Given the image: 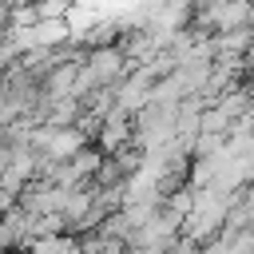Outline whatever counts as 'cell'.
Instances as JSON below:
<instances>
[{
    "label": "cell",
    "mask_w": 254,
    "mask_h": 254,
    "mask_svg": "<svg viewBox=\"0 0 254 254\" xmlns=\"http://www.w3.org/2000/svg\"><path fill=\"white\" fill-rule=\"evenodd\" d=\"M0 159H4V127H0Z\"/></svg>",
    "instance_id": "1"
}]
</instances>
